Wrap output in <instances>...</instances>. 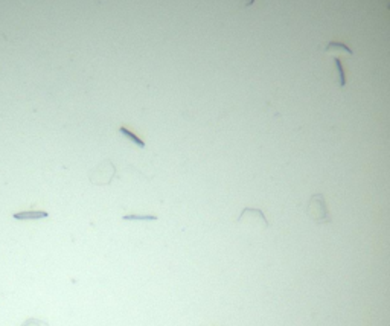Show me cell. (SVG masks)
Segmentation results:
<instances>
[{
  "instance_id": "4",
  "label": "cell",
  "mask_w": 390,
  "mask_h": 326,
  "mask_svg": "<svg viewBox=\"0 0 390 326\" xmlns=\"http://www.w3.org/2000/svg\"><path fill=\"white\" fill-rule=\"evenodd\" d=\"M325 52L330 54V55H335V54H344L347 56H354V52L351 48H347L346 45L343 43H338V42H330L325 48Z\"/></svg>"
},
{
  "instance_id": "8",
  "label": "cell",
  "mask_w": 390,
  "mask_h": 326,
  "mask_svg": "<svg viewBox=\"0 0 390 326\" xmlns=\"http://www.w3.org/2000/svg\"><path fill=\"white\" fill-rule=\"evenodd\" d=\"M241 2H242V5H244L245 8H247V6H252V5L255 3V0H241Z\"/></svg>"
},
{
  "instance_id": "1",
  "label": "cell",
  "mask_w": 390,
  "mask_h": 326,
  "mask_svg": "<svg viewBox=\"0 0 390 326\" xmlns=\"http://www.w3.org/2000/svg\"><path fill=\"white\" fill-rule=\"evenodd\" d=\"M306 215L310 217L316 224H328L331 222L330 212L326 208V201L323 194H314L306 205Z\"/></svg>"
},
{
  "instance_id": "5",
  "label": "cell",
  "mask_w": 390,
  "mask_h": 326,
  "mask_svg": "<svg viewBox=\"0 0 390 326\" xmlns=\"http://www.w3.org/2000/svg\"><path fill=\"white\" fill-rule=\"evenodd\" d=\"M119 131H120V134L122 136H125L130 142H133L134 145H137L139 148H145V142H143L140 137H137L133 131H130L128 128H125V127H120L119 128Z\"/></svg>"
},
{
  "instance_id": "3",
  "label": "cell",
  "mask_w": 390,
  "mask_h": 326,
  "mask_svg": "<svg viewBox=\"0 0 390 326\" xmlns=\"http://www.w3.org/2000/svg\"><path fill=\"white\" fill-rule=\"evenodd\" d=\"M49 214L46 211H22V212H17L12 215L14 219H18V221H28V219H43V218H48Z\"/></svg>"
},
{
  "instance_id": "9",
  "label": "cell",
  "mask_w": 390,
  "mask_h": 326,
  "mask_svg": "<svg viewBox=\"0 0 390 326\" xmlns=\"http://www.w3.org/2000/svg\"><path fill=\"white\" fill-rule=\"evenodd\" d=\"M387 9H389V11H390V5H389V6H387Z\"/></svg>"
},
{
  "instance_id": "2",
  "label": "cell",
  "mask_w": 390,
  "mask_h": 326,
  "mask_svg": "<svg viewBox=\"0 0 390 326\" xmlns=\"http://www.w3.org/2000/svg\"><path fill=\"white\" fill-rule=\"evenodd\" d=\"M249 219V226H255L258 229H267L269 227V221H267L265 215L262 211L259 209H253V208H244L238 221H244Z\"/></svg>"
},
{
  "instance_id": "6",
  "label": "cell",
  "mask_w": 390,
  "mask_h": 326,
  "mask_svg": "<svg viewBox=\"0 0 390 326\" xmlns=\"http://www.w3.org/2000/svg\"><path fill=\"white\" fill-rule=\"evenodd\" d=\"M334 64H335V69H337V73H338V86L344 87L346 86V76H344V69L341 66V59L338 56L334 58Z\"/></svg>"
},
{
  "instance_id": "7",
  "label": "cell",
  "mask_w": 390,
  "mask_h": 326,
  "mask_svg": "<svg viewBox=\"0 0 390 326\" xmlns=\"http://www.w3.org/2000/svg\"><path fill=\"white\" fill-rule=\"evenodd\" d=\"M125 221H156V215H125Z\"/></svg>"
}]
</instances>
